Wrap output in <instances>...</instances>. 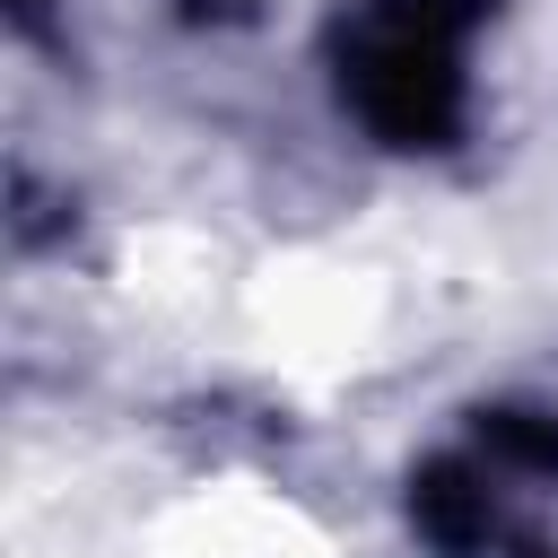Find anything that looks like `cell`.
I'll return each instance as SVG.
<instances>
[{"label": "cell", "mask_w": 558, "mask_h": 558, "mask_svg": "<svg viewBox=\"0 0 558 558\" xmlns=\"http://www.w3.org/2000/svg\"><path fill=\"white\" fill-rule=\"evenodd\" d=\"M410 523L436 558H549V541L514 514V480L480 445L427 453L410 471Z\"/></svg>", "instance_id": "cell-2"}, {"label": "cell", "mask_w": 558, "mask_h": 558, "mask_svg": "<svg viewBox=\"0 0 558 558\" xmlns=\"http://www.w3.org/2000/svg\"><path fill=\"white\" fill-rule=\"evenodd\" d=\"M471 445L523 488H549L558 480V410H532V401H488L480 418H471Z\"/></svg>", "instance_id": "cell-3"}, {"label": "cell", "mask_w": 558, "mask_h": 558, "mask_svg": "<svg viewBox=\"0 0 558 558\" xmlns=\"http://www.w3.org/2000/svg\"><path fill=\"white\" fill-rule=\"evenodd\" d=\"M497 0H349L323 35L340 113L401 157L453 148L471 122V44Z\"/></svg>", "instance_id": "cell-1"}]
</instances>
